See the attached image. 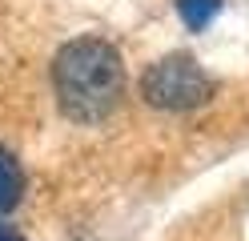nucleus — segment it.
Listing matches in <instances>:
<instances>
[{
  "label": "nucleus",
  "mask_w": 249,
  "mask_h": 241,
  "mask_svg": "<svg viewBox=\"0 0 249 241\" xmlns=\"http://www.w3.org/2000/svg\"><path fill=\"white\" fill-rule=\"evenodd\" d=\"M56 105L76 125H97L117 109L124 93V69L117 48L101 37H76L53 60Z\"/></svg>",
  "instance_id": "obj_1"
},
{
  "label": "nucleus",
  "mask_w": 249,
  "mask_h": 241,
  "mask_svg": "<svg viewBox=\"0 0 249 241\" xmlns=\"http://www.w3.org/2000/svg\"><path fill=\"white\" fill-rule=\"evenodd\" d=\"M141 96H145L153 109L189 112V109L205 105L209 96H213V80H209V73L201 69L193 56L173 53V56H161L157 64H149V69H145Z\"/></svg>",
  "instance_id": "obj_2"
},
{
  "label": "nucleus",
  "mask_w": 249,
  "mask_h": 241,
  "mask_svg": "<svg viewBox=\"0 0 249 241\" xmlns=\"http://www.w3.org/2000/svg\"><path fill=\"white\" fill-rule=\"evenodd\" d=\"M20 193H24V173L17 165V157L8 149H0V213H8V209L17 205Z\"/></svg>",
  "instance_id": "obj_3"
},
{
  "label": "nucleus",
  "mask_w": 249,
  "mask_h": 241,
  "mask_svg": "<svg viewBox=\"0 0 249 241\" xmlns=\"http://www.w3.org/2000/svg\"><path fill=\"white\" fill-rule=\"evenodd\" d=\"M177 12L193 32H201V28L213 24L217 12H221V0H177Z\"/></svg>",
  "instance_id": "obj_4"
},
{
  "label": "nucleus",
  "mask_w": 249,
  "mask_h": 241,
  "mask_svg": "<svg viewBox=\"0 0 249 241\" xmlns=\"http://www.w3.org/2000/svg\"><path fill=\"white\" fill-rule=\"evenodd\" d=\"M0 241H20V237H17V233H8L4 225H0Z\"/></svg>",
  "instance_id": "obj_5"
}]
</instances>
